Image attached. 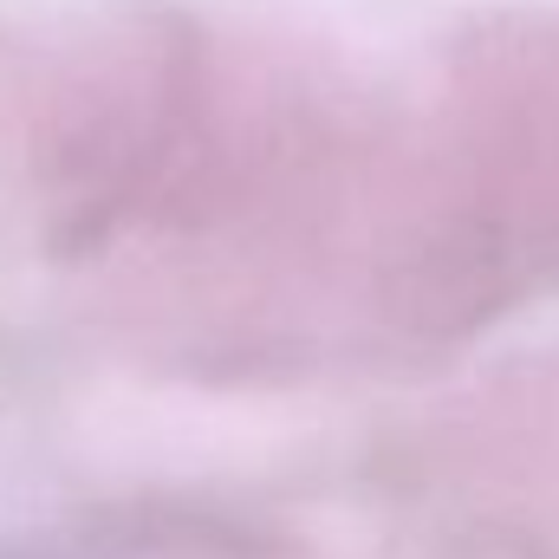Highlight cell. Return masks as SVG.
Listing matches in <instances>:
<instances>
[{
	"mask_svg": "<svg viewBox=\"0 0 559 559\" xmlns=\"http://www.w3.org/2000/svg\"><path fill=\"white\" fill-rule=\"evenodd\" d=\"M559 293V7L475 13L391 143L384 352L417 358Z\"/></svg>",
	"mask_w": 559,
	"mask_h": 559,
	"instance_id": "obj_1",
	"label": "cell"
},
{
	"mask_svg": "<svg viewBox=\"0 0 559 559\" xmlns=\"http://www.w3.org/2000/svg\"><path fill=\"white\" fill-rule=\"evenodd\" d=\"M13 92H20V39L0 26V358L20 345V306L33 299L26 254V209H20V138H13Z\"/></svg>",
	"mask_w": 559,
	"mask_h": 559,
	"instance_id": "obj_2",
	"label": "cell"
}]
</instances>
